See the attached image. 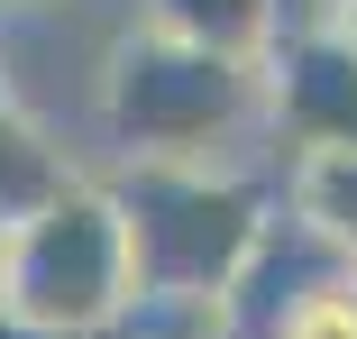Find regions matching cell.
Returning a JSON list of instances; mask_svg holds the SVG:
<instances>
[{
    "label": "cell",
    "instance_id": "cell-13",
    "mask_svg": "<svg viewBox=\"0 0 357 339\" xmlns=\"http://www.w3.org/2000/svg\"><path fill=\"white\" fill-rule=\"evenodd\" d=\"M19 10H37V0H19Z\"/></svg>",
    "mask_w": 357,
    "mask_h": 339
},
{
    "label": "cell",
    "instance_id": "cell-9",
    "mask_svg": "<svg viewBox=\"0 0 357 339\" xmlns=\"http://www.w3.org/2000/svg\"><path fill=\"white\" fill-rule=\"evenodd\" d=\"M284 10V28H321V0H275Z\"/></svg>",
    "mask_w": 357,
    "mask_h": 339
},
{
    "label": "cell",
    "instance_id": "cell-11",
    "mask_svg": "<svg viewBox=\"0 0 357 339\" xmlns=\"http://www.w3.org/2000/svg\"><path fill=\"white\" fill-rule=\"evenodd\" d=\"M330 28H339V37L357 46V0H339V10H330Z\"/></svg>",
    "mask_w": 357,
    "mask_h": 339
},
{
    "label": "cell",
    "instance_id": "cell-10",
    "mask_svg": "<svg viewBox=\"0 0 357 339\" xmlns=\"http://www.w3.org/2000/svg\"><path fill=\"white\" fill-rule=\"evenodd\" d=\"M137 330V321H128ZM0 339H55V330H37V321H19V312H0Z\"/></svg>",
    "mask_w": 357,
    "mask_h": 339
},
{
    "label": "cell",
    "instance_id": "cell-8",
    "mask_svg": "<svg viewBox=\"0 0 357 339\" xmlns=\"http://www.w3.org/2000/svg\"><path fill=\"white\" fill-rule=\"evenodd\" d=\"M266 339H357V266H330L312 294H294Z\"/></svg>",
    "mask_w": 357,
    "mask_h": 339
},
{
    "label": "cell",
    "instance_id": "cell-5",
    "mask_svg": "<svg viewBox=\"0 0 357 339\" xmlns=\"http://www.w3.org/2000/svg\"><path fill=\"white\" fill-rule=\"evenodd\" d=\"M147 28L156 37H183L202 55H238V64H266L275 37H284V10L275 0H147Z\"/></svg>",
    "mask_w": 357,
    "mask_h": 339
},
{
    "label": "cell",
    "instance_id": "cell-12",
    "mask_svg": "<svg viewBox=\"0 0 357 339\" xmlns=\"http://www.w3.org/2000/svg\"><path fill=\"white\" fill-rule=\"evenodd\" d=\"M330 10H339V0H321V19H330Z\"/></svg>",
    "mask_w": 357,
    "mask_h": 339
},
{
    "label": "cell",
    "instance_id": "cell-2",
    "mask_svg": "<svg viewBox=\"0 0 357 339\" xmlns=\"http://www.w3.org/2000/svg\"><path fill=\"white\" fill-rule=\"evenodd\" d=\"M266 110V64L202 55L183 37H119L101 64V128L128 165H211L238 128Z\"/></svg>",
    "mask_w": 357,
    "mask_h": 339
},
{
    "label": "cell",
    "instance_id": "cell-3",
    "mask_svg": "<svg viewBox=\"0 0 357 339\" xmlns=\"http://www.w3.org/2000/svg\"><path fill=\"white\" fill-rule=\"evenodd\" d=\"M0 312H19L55 339H119L137 321L128 229L101 183H64L46 211L0 229Z\"/></svg>",
    "mask_w": 357,
    "mask_h": 339
},
{
    "label": "cell",
    "instance_id": "cell-7",
    "mask_svg": "<svg viewBox=\"0 0 357 339\" xmlns=\"http://www.w3.org/2000/svg\"><path fill=\"white\" fill-rule=\"evenodd\" d=\"M284 211H294L312 239H330V248L357 266V147L294 156V174H284Z\"/></svg>",
    "mask_w": 357,
    "mask_h": 339
},
{
    "label": "cell",
    "instance_id": "cell-6",
    "mask_svg": "<svg viewBox=\"0 0 357 339\" xmlns=\"http://www.w3.org/2000/svg\"><path fill=\"white\" fill-rule=\"evenodd\" d=\"M64 183H83V174L46 147V128L10 101V83H0V229H19L28 211H46Z\"/></svg>",
    "mask_w": 357,
    "mask_h": 339
},
{
    "label": "cell",
    "instance_id": "cell-4",
    "mask_svg": "<svg viewBox=\"0 0 357 339\" xmlns=\"http://www.w3.org/2000/svg\"><path fill=\"white\" fill-rule=\"evenodd\" d=\"M266 119L294 156H330L357 147V46L321 19V28H284L266 55Z\"/></svg>",
    "mask_w": 357,
    "mask_h": 339
},
{
    "label": "cell",
    "instance_id": "cell-1",
    "mask_svg": "<svg viewBox=\"0 0 357 339\" xmlns=\"http://www.w3.org/2000/svg\"><path fill=\"white\" fill-rule=\"evenodd\" d=\"M101 193L128 229L137 312H202L211 321L275 220V193L257 174H211V165H128Z\"/></svg>",
    "mask_w": 357,
    "mask_h": 339
}]
</instances>
